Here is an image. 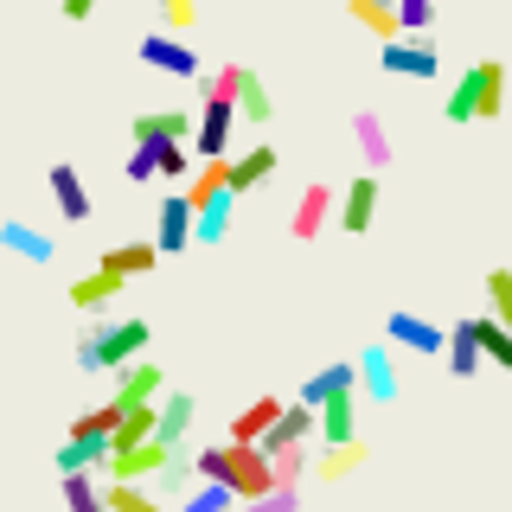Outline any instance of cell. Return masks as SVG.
<instances>
[{
	"label": "cell",
	"mask_w": 512,
	"mask_h": 512,
	"mask_svg": "<svg viewBox=\"0 0 512 512\" xmlns=\"http://www.w3.org/2000/svg\"><path fill=\"white\" fill-rule=\"evenodd\" d=\"M192 416H199V404H192V391H167V397L154 404V442L180 455V442H186Z\"/></svg>",
	"instance_id": "obj_17"
},
{
	"label": "cell",
	"mask_w": 512,
	"mask_h": 512,
	"mask_svg": "<svg viewBox=\"0 0 512 512\" xmlns=\"http://www.w3.org/2000/svg\"><path fill=\"white\" fill-rule=\"evenodd\" d=\"M116 397L122 404H160V397H167V378H160L154 359H135L128 372H116Z\"/></svg>",
	"instance_id": "obj_23"
},
{
	"label": "cell",
	"mask_w": 512,
	"mask_h": 512,
	"mask_svg": "<svg viewBox=\"0 0 512 512\" xmlns=\"http://www.w3.org/2000/svg\"><path fill=\"white\" fill-rule=\"evenodd\" d=\"M135 52H141V64H148V71L186 77V84H199V77H205V64H199V52H186V45H180V39H167V32H148V39H141Z\"/></svg>",
	"instance_id": "obj_12"
},
{
	"label": "cell",
	"mask_w": 512,
	"mask_h": 512,
	"mask_svg": "<svg viewBox=\"0 0 512 512\" xmlns=\"http://www.w3.org/2000/svg\"><path fill=\"white\" fill-rule=\"evenodd\" d=\"M192 128H199V109L192 103H173V109H141L135 116V148H167V141H192Z\"/></svg>",
	"instance_id": "obj_6"
},
{
	"label": "cell",
	"mask_w": 512,
	"mask_h": 512,
	"mask_svg": "<svg viewBox=\"0 0 512 512\" xmlns=\"http://www.w3.org/2000/svg\"><path fill=\"white\" fill-rule=\"evenodd\" d=\"M154 173L160 180H192V154L180 141H167V148H154Z\"/></svg>",
	"instance_id": "obj_39"
},
{
	"label": "cell",
	"mask_w": 512,
	"mask_h": 512,
	"mask_svg": "<svg viewBox=\"0 0 512 512\" xmlns=\"http://www.w3.org/2000/svg\"><path fill=\"white\" fill-rule=\"evenodd\" d=\"M192 487H199V474H192V461H186V455H167V461H160V474H154V487H148V493H154V500L173 512V506H180Z\"/></svg>",
	"instance_id": "obj_24"
},
{
	"label": "cell",
	"mask_w": 512,
	"mask_h": 512,
	"mask_svg": "<svg viewBox=\"0 0 512 512\" xmlns=\"http://www.w3.org/2000/svg\"><path fill=\"white\" fill-rule=\"evenodd\" d=\"M116 295H122V282L103 276V269H90V276L71 282V301H77V308H90V320H103V308H116Z\"/></svg>",
	"instance_id": "obj_29"
},
{
	"label": "cell",
	"mask_w": 512,
	"mask_h": 512,
	"mask_svg": "<svg viewBox=\"0 0 512 512\" xmlns=\"http://www.w3.org/2000/svg\"><path fill=\"white\" fill-rule=\"evenodd\" d=\"M231 122H237V64H218V71L205 77L199 128H192V154H199V167L231 160Z\"/></svg>",
	"instance_id": "obj_3"
},
{
	"label": "cell",
	"mask_w": 512,
	"mask_h": 512,
	"mask_svg": "<svg viewBox=\"0 0 512 512\" xmlns=\"http://www.w3.org/2000/svg\"><path fill=\"white\" fill-rule=\"evenodd\" d=\"M378 71L384 77H410V84H429V77L442 71V52L423 45V39H391V45H378Z\"/></svg>",
	"instance_id": "obj_7"
},
{
	"label": "cell",
	"mask_w": 512,
	"mask_h": 512,
	"mask_svg": "<svg viewBox=\"0 0 512 512\" xmlns=\"http://www.w3.org/2000/svg\"><path fill=\"white\" fill-rule=\"evenodd\" d=\"M237 116H244V122H269V116H276V96H269V84L250 71V64H237Z\"/></svg>",
	"instance_id": "obj_27"
},
{
	"label": "cell",
	"mask_w": 512,
	"mask_h": 512,
	"mask_svg": "<svg viewBox=\"0 0 512 512\" xmlns=\"http://www.w3.org/2000/svg\"><path fill=\"white\" fill-rule=\"evenodd\" d=\"M500 109H506V64H500V58H474L468 71L455 77L442 116H448V122H493Z\"/></svg>",
	"instance_id": "obj_4"
},
{
	"label": "cell",
	"mask_w": 512,
	"mask_h": 512,
	"mask_svg": "<svg viewBox=\"0 0 512 512\" xmlns=\"http://www.w3.org/2000/svg\"><path fill=\"white\" fill-rule=\"evenodd\" d=\"M301 474H308V448H288V455H269V480H276V487H301Z\"/></svg>",
	"instance_id": "obj_37"
},
{
	"label": "cell",
	"mask_w": 512,
	"mask_h": 512,
	"mask_svg": "<svg viewBox=\"0 0 512 512\" xmlns=\"http://www.w3.org/2000/svg\"><path fill=\"white\" fill-rule=\"evenodd\" d=\"M0 250L26 256V263H52V256H58V237H52V231H39V224L7 218V224H0Z\"/></svg>",
	"instance_id": "obj_20"
},
{
	"label": "cell",
	"mask_w": 512,
	"mask_h": 512,
	"mask_svg": "<svg viewBox=\"0 0 512 512\" xmlns=\"http://www.w3.org/2000/svg\"><path fill=\"white\" fill-rule=\"evenodd\" d=\"M231 212H237V199H218L205 212H192V244H224L231 237Z\"/></svg>",
	"instance_id": "obj_31"
},
{
	"label": "cell",
	"mask_w": 512,
	"mask_h": 512,
	"mask_svg": "<svg viewBox=\"0 0 512 512\" xmlns=\"http://www.w3.org/2000/svg\"><path fill=\"white\" fill-rule=\"evenodd\" d=\"M173 512H237V500H231L224 487H212V480H199V487H192Z\"/></svg>",
	"instance_id": "obj_35"
},
{
	"label": "cell",
	"mask_w": 512,
	"mask_h": 512,
	"mask_svg": "<svg viewBox=\"0 0 512 512\" xmlns=\"http://www.w3.org/2000/svg\"><path fill=\"white\" fill-rule=\"evenodd\" d=\"M352 20H359V26H372V32H378L384 45L397 39V13H384L378 0H352Z\"/></svg>",
	"instance_id": "obj_38"
},
{
	"label": "cell",
	"mask_w": 512,
	"mask_h": 512,
	"mask_svg": "<svg viewBox=\"0 0 512 512\" xmlns=\"http://www.w3.org/2000/svg\"><path fill=\"white\" fill-rule=\"evenodd\" d=\"M474 346H480V365H500V372H512V327H500L493 314H474Z\"/></svg>",
	"instance_id": "obj_25"
},
{
	"label": "cell",
	"mask_w": 512,
	"mask_h": 512,
	"mask_svg": "<svg viewBox=\"0 0 512 512\" xmlns=\"http://www.w3.org/2000/svg\"><path fill=\"white\" fill-rule=\"evenodd\" d=\"M276 167H282V154L269 148V141H263V148H244L237 160H224V173H231V199H244V192H256V186H269V180H276Z\"/></svg>",
	"instance_id": "obj_16"
},
{
	"label": "cell",
	"mask_w": 512,
	"mask_h": 512,
	"mask_svg": "<svg viewBox=\"0 0 512 512\" xmlns=\"http://www.w3.org/2000/svg\"><path fill=\"white\" fill-rule=\"evenodd\" d=\"M90 468H109V436H103V429H90L84 416H77L71 436H64V448H58V480H64V474H90Z\"/></svg>",
	"instance_id": "obj_10"
},
{
	"label": "cell",
	"mask_w": 512,
	"mask_h": 512,
	"mask_svg": "<svg viewBox=\"0 0 512 512\" xmlns=\"http://www.w3.org/2000/svg\"><path fill=\"white\" fill-rule=\"evenodd\" d=\"M352 372H359V397H365V404H397V365H391V346H365L359 359H352Z\"/></svg>",
	"instance_id": "obj_13"
},
{
	"label": "cell",
	"mask_w": 512,
	"mask_h": 512,
	"mask_svg": "<svg viewBox=\"0 0 512 512\" xmlns=\"http://www.w3.org/2000/svg\"><path fill=\"white\" fill-rule=\"evenodd\" d=\"M192 20H199V7H192V0H167V13H160V32H167V39H180V32H192Z\"/></svg>",
	"instance_id": "obj_41"
},
{
	"label": "cell",
	"mask_w": 512,
	"mask_h": 512,
	"mask_svg": "<svg viewBox=\"0 0 512 512\" xmlns=\"http://www.w3.org/2000/svg\"><path fill=\"white\" fill-rule=\"evenodd\" d=\"M154 263H160L154 244H116V250H103V256H96V269H103V276H116V282H128V276H148Z\"/></svg>",
	"instance_id": "obj_26"
},
{
	"label": "cell",
	"mask_w": 512,
	"mask_h": 512,
	"mask_svg": "<svg viewBox=\"0 0 512 512\" xmlns=\"http://www.w3.org/2000/svg\"><path fill=\"white\" fill-rule=\"evenodd\" d=\"M148 340H154V327L141 314H103L77 333V365L84 372H128L148 352Z\"/></svg>",
	"instance_id": "obj_1"
},
{
	"label": "cell",
	"mask_w": 512,
	"mask_h": 512,
	"mask_svg": "<svg viewBox=\"0 0 512 512\" xmlns=\"http://www.w3.org/2000/svg\"><path fill=\"white\" fill-rule=\"evenodd\" d=\"M333 205H340V192H333L327 180H308V186L295 192V212H288V237H295V244H314V237L327 231Z\"/></svg>",
	"instance_id": "obj_8"
},
{
	"label": "cell",
	"mask_w": 512,
	"mask_h": 512,
	"mask_svg": "<svg viewBox=\"0 0 512 512\" xmlns=\"http://www.w3.org/2000/svg\"><path fill=\"white\" fill-rule=\"evenodd\" d=\"M52 199H58V218H64V224H90V212H96L84 173H77L71 160H58V167H52Z\"/></svg>",
	"instance_id": "obj_18"
},
{
	"label": "cell",
	"mask_w": 512,
	"mask_h": 512,
	"mask_svg": "<svg viewBox=\"0 0 512 512\" xmlns=\"http://www.w3.org/2000/svg\"><path fill=\"white\" fill-rule=\"evenodd\" d=\"M282 410H288L282 397H256L250 410H237V416H231V436H224V442H237V448H256V442L269 436V429H276V416H282Z\"/></svg>",
	"instance_id": "obj_19"
},
{
	"label": "cell",
	"mask_w": 512,
	"mask_h": 512,
	"mask_svg": "<svg viewBox=\"0 0 512 512\" xmlns=\"http://www.w3.org/2000/svg\"><path fill=\"white\" fill-rule=\"evenodd\" d=\"M103 512H167V506H160L148 487H122V480H109V487H103Z\"/></svg>",
	"instance_id": "obj_32"
},
{
	"label": "cell",
	"mask_w": 512,
	"mask_h": 512,
	"mask_svg": "<svg viewBox=\"0 0 512 512\" xmlns=\"http://www.w3.org/2000/svg\"><path fill=\"white\" fill-rule=\"evenodd\" d=\"M314 436L327 442V448H346V442H359V397H340V404L314 410Z\"/></svg>",
	"instance_id": "obj_21"
},
{
	"label": "cell",
	"mask_w": 512,
	"mask_h": 512,
	"mask_svg": "<svg viewBox=\"0 0 512 512\" xmlns=\"http://www.w3.org/2000/svg\"><path fill=\"white\" fill-rule=\"evenodd\" d=\"M442 359H448V372H455V378H474L480 372V346H474V327H468V320H455V327H448V352H442Z\"/></svg>",
	"instance_id": "obj_30"
},
{
	"label": "cell",
	"mask_w": 512,
	"mask_h": 512,
	"mask_svg": "<svg viewBox=\"0 0 512 512\" xmlns=\"http://www.w3.org/2000/svg\"><path fill=\"white\" fill-rule=\"evenodd\" d=\"M333 218H340V231H346V237H365V231H372V218H378V180H372V173L346 180L340 205H333Z\"/></svg>",
	"instance_id": "obj_14"
},
{
	"label": "cell",
	"mask_w": 512,
	"mask_h": 512,
	"mask_svg": "<svg viewBox=\"0 0 512 512\" xmlns=\"http://www.w3.org/2000/svg\"><path fill=\"white\" fill-rule=\"evenodd\" d=\"M359 461H365V442H346V448H320L314 474H320V480H346V474H359Z\"/></svg>",
	"instance_id": "obj_33"
},
{
	"label": "cell",
	"mask_w": 512,
	"mask_h": 512,
	"mask_svg": "<svg viewBox=\"0 0 512 512\" xmlns=\"http://www.w3.org/2000/svg\"><path fill=\"white\" fill-rule=\"evenodd\" d=\"M352 141H359V160H365V173H378L391 167V128H384L378 109H352Z\"/></svg>",
	"instance_id": "obj_15"
},
{
	"label": "cell",
	"mask_w": 512,
	"mask_h": 512,
	"mask_svg": "<svg viewBox=\"0 0 512 512\" xmlns=\"http://www.w3.org/2000/svg\"><path fill=\"white\" fill-rule=\"evenodd\" d=\"M186 244H192V205L186 192H167L154 205V256H186Z\"/></svg>",
	"instance_id": "obj_11"
},
{
	"label": "cell",
	"mask_w": 512,
	"mask_h": 512,
	"mask_svg": "<svg viewBox=\"0 0 512 512\" xmlns=\"http://www.w3.org/2000/svg\"><path fill=\"white\" fill-rule=\"evenodd\" d=\"M167 455H173V448H160V442H141V448H128V455H109V480L141 487V480L160 474V461H167Z\"/></svg>",
	"instance_id": "obj_22"
},
{
	"label": "cell",
	"mask_w": 512,
	"mask_h": 512,
	"mask_svg": "<svg viewBox=\"0 0 512 512\" xmlns=\"http://www.w3.org/2000/svg\"><path fill=\"white\" fill-rule=\"evenodd\" d=\"M218 199H231V173H224V160H212V167H192L186 205H192V212H205V205H218Z\"/></svg>",
	"instance_id": "obj_28"
},
{
	"label": "cell",
	"mask_w": 512,
	"mask_h": 512,
	"mask_svg": "<svg viewBox=\"0 0 512 512\" xmlns=\"http://www.w3.org/2000/svg\"><path fill=\"white\" fill-rule=\"evenodd\" d=\"M122 173H128V186H148V180H160V173H154V148H135V154L122 160Z\"/></svg>",
	"instance_id": "obj_43"
},
{
	"label": "cell",
	"mask_w": 512,
	"mask_h": 512,
	"mask_svg": "<svg viewBox=\"0 0 512 512\" xmlns=\"http://www.w3.org/2000/svg\"><path fill=\"white\" fill-rule=\"evenodd\" d=\"M90 13H96V0H64V20H71V26H84Z\"/></svg>",
	"instance_id": "obj_44"
},
{
	"label": "cell",
	"mask_w": 512,
	"mask_h": 512,
	"mask_svg": "<svg viewBox=\"0 0 512 512\" xmlns=\"http://www.w3.org/2000/svg\"><path fill=\"white\" fill-rule=\"evenodd\" d=\"M301 506V487H269L263 500H250V506H237V512H295Z\"/></svg>",
	"instance_id": "obj_42"
},
{
	"label": "cell",
	"mask_w": 512,
	"mask_h": 512,
	"mask_svg": "<svg viewBox=\"0 0 512 512\" xmlns=\"http://www.w3.org/2000/svg\"><path fill=\"white\" fill-rule=\"evenodd\" d=\"M340 397H359V372H352V359H333V365H320V372H308L301 391H295V404L301 410H327V404H340Z\"/></svg>",
	"instance_id": "obj_9"
},
{
	"label": "cell",
	"mask_w": 512,
	"mask_h": 512,
	"mask_svg": "<svg viewBox=\"0 0 512 512\" xmlns=\"http://www.w3.org/2000/svg\"><path fill=\"white\" fill-rule=\"evenodd\" d=\"M487 308L500 327H512V269H487Z\"/></svg>",
	"instance_id": "obj_36"
},
{
	"label": "cell",
	"mask_w": 512,
	"mask_h": 512,
	"mask_svg": "<svg viewBox=\"0 0 512 512\" xmlns=\"http://www.w3.org/2000/svg\"><path fill=\"white\" fill-rule=\"evenodd\" d=\"M384 340L404 346V352H423V359H442V352H448V327L423 320L416 308H391V314H384Z\"/></svg>",
	"instance_id": "obj_5"
},
{
	"label": "cell",
	"mask_w": 512,
	"mask_h": 512,
	"mask_svg": "<svg viewBox=\"0 0 512 512\" xmlns=\"http://www.w3.org/2000/svg\"><path fill=\"white\" fill-rule=\"evenodd\" d=\"M397 13V32H429L436 26V7L429 0H404V7H391Z\"/></svg>",
	"instance_id": "obj_40"
},
{
	"label": "cell",
	"mask_w": 512,
	"mask_h": 512,
	"mask_svg": "<svg viewBox=\"0 0 512 512\" xmlns=\"http://www.w3.org/2000/svg\"><path fill=\"white\" fill-rule=\"evenodd\" d=\"M58 487H64V506L71 512H103V487H96L90 474H64Z\"/></svg>",
	"instance_id": "obj_34"
},
{
	"label": "cell",
	"mask_w": 512,
	"mask_h": 512,
	"mask_svg": "<svg viewBox=\"0 0 512 512\" xmlns=\"http://www.w3.org/2000/svg\"><path fill=\"white\" fill-rule=\"evenodd\" d=\"M192 474L212 480V487H224L237 506L263 500V493L276 487V480H269V461L256 455V448H237V442H212V448H199V455H192Z\"/></svg>",
	"instance_id": "obj_2"
}]
</instances>
